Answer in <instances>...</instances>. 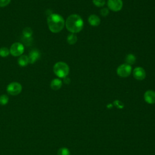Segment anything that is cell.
<instances>
[{
	"mask_svg": "<svg viewBox=\"0 0 155 155\" xmlns=\"http://www.w3.org/2000/svg\"><path fill=\"white\" fill-rule=\"evenodd\" d=\"M41 57V53L38 50H32L30 53L28 58V62L30 64L35 63Z\"/></svg>",
	"mask_w": 155,
	"mask_h": 155,
	"instance_id": "cell-10",
	"label": "cell"
},
{
	"mask_svg": "<svg viewBox=\"0 0 155 155\" xmlns=\"http://www.w3.org/2000/svg\"><path fill=\"white\" fill-rule=\"evenodd\" d=\"M11 0H0V7H4L7 6L10 2Z\"/></svg>",
	"mask_w": 155,
	"mask_h": 155,
	"instance_id": "cell-22",
	"label": "cell"
},
{
	"mask_svg": "<svg viewBox=\"0 0 155 155\" xmlns=\"http://www.w3.org/2000/svg\"><path fill=\"white\" fill-rule=\"evenodd\" d=\"M24 50V45L20 42H15L13 44L10 49V53L13 56H18L21 55Z\"/></svg>",
	"mask_w": 155,
	"mask_h": 155,
	"instance_id": "cell-6",
	"label": "cell"
},
{
	"mask_svg": "<svg viewBox=\"0 0 155 155\" xmlns=\"http://www.w3.org/2000/svg\"><path fill=\"white\" fill-rule=\"evenodd\" d=\"M64 82L66 84H69L70 83V78H67V77H65L64 78Z\"/></svg>",
	"mask_w": 155,
	"mask_h": 155,
	"instance_id": "cell-24",
	"label": "cell"
},
{
	"mask_svg": "<svg viewBox=\"0 0 155 155\" xmlns=\"http://www.w3.org/2000/svg\"><path fill=\"white\" fill-rule=\"evenodd\" d=\"M22 91L21 85L16 82L9 84L7 87V91L12 96H16L19 94Z\"/></svg>",
	"mask_w": 155,
	"mask_h": 155,
	"instance_id": "cell-5",
	"label": "cell"
},
{
	"mask_svg": "<svg viewBox=\"0 0 155 155\" xmlns=\"http://www.w3.org/2000/svg\"><path fill=\"white\" fill-rule=\"evenodd\" d=\"M18 64L21 67H25L28 62V58L26 55H22L18 59Z\"/></svg>",
	"mask_w": 155,
	"mask_h": 155,
	"instance_id": "cell-13",
	"label": "cell"
},
{
	"mask_svg": "<svg viewBox=\"0 0 155 155\" xmlns=\"http://www.w3.org/2000/svg\"><path fill=\"white\" fill-rule=\"evenodd\" d=\"M10 53V50L7 47H2L0 48V56L1 57H7Z\"/></svg>",
	"mask_w": 155,
	"mask_h": 155,
	"instance_id": "cell-18",
	"label": "cell"
},
{
	"mask_svg": "<svg viewBox=\"0 0 155 155\" xmlns=\"http://www.w3.org/2000/svg\"><path fill=\"white\" fill-rule=\"evenodd\" d=\"M62 82L59 79H54L50 83V87L53 90H58L62 87Z\"/></svg>",
	"mask_w": 155,
	"mask_h": 155,
	"instance_id": "cell-12",
	"label": "cell"
},
{
	"mask_svg": "<svg viewBox=\"0 0 155 155\" xmlns=\"http://www.w3.org/2000/svg\"><path fill=\"white\" fill-rule=\"evenodd\" d=\"M114 104L115 105V106L117 107V108H122L124 107V104L122 102H120V101H118V100H116L114 102Z\"/></svg>",
	"mask_w": 155,
	"mask_h": 155,
	"instance_id": "cell-23",
	"label": "cell"
},
{
	"mask_svg": "<svg viewBox=\"0 0 155 155\" xmlns=\"http://www.w3.org/2000/svg\"><path fill=\"white\" fill-rule=\"evenodd\" d=\"M100 13L101 15L102 16H107L108 13H109V11H108V9L107 8H102L101 11H100Z\"/></svg>",
	"mask_w": 155,
	"mask_h": 155,
	"instance_id": "cell-21",
	"label": "cell"
},
{
	"mask_svg": "<svg viewBox=\"0 0 155 155\" xmlns=\"http://www.w3.org/2000/svg\"><path fill=\"white\" fill-rule=\"evenodd\" d=\"M77 40H78L77 36L74 33L68 35V36L67 38V41L70 45L74 44L77 42Z\"/></svg>",
	"mask_w": 155,
	"mask_h": 155,
	"instance_id": "cell-16",
	"label": "cell"
},
{
	"mask_svg": "<svg viewBox=\"0 0 155 155\" xmlns=\"http://www.w3.org/2000/svg\"><path fill=\"white\" fill-rule=\"evenodd\" d=\"M33 31L30 27H25L22 31V37L24 38H31Z\"/></svg>",
	"mask_w": 155,
	"mask_h": 155,
	"instance_id": "cell-14",
	"label": "cell"
},
{
	"mask_svg": "<svg viewBox=\"0 0 155 155\" xmlns=\"http://www.w3.org/2000/svg\"><path fill=\"white\" fill-rule=\"evenodd\" d=\"M125 62H126V64L130 65L134 64L136 62L135 56L133 54H127L126 56V58H125Z\"/></svg>",
	"mask_w": 155,
	"mask_h": 155,
	"instance_id": "cell-15",
	"label": "cell"
},
{
	"mask_svg": "<svg viewBox=\"0 0 155 155\" xmlns=\"http://www.w3.org/2000/svg\"><path fill=\"white\" fill-rule=\"evenodd\" d=\"M69 67L64 62H58L54 65L53 71L54 74L59 78H64L67 76L69 73Z\"/></svg>",
	"mask_w": 155,
	"mask_h": 155,
	"instance_id": "cell-3",
	"label": "cell"
},
{
	"mask_svg": "<svg viewBox=\"0 0 155 155\" xmlns=\"http://www.w3.org/2000/svg\"><path fill=\"white\" fill-rule=\"evenodd\" d=\"M107 5L111 10L118 12L122 9L123 2L122 0H108Z\"/></svg>",
	"mask_w": 155,
	"mask_h": 155,
	"instance_id": "cell-7",
	"label": "cell"
},
{
	"mask_svg": "<svg viewBox=\"0 0 155 155\" xmlns=\"http://www.w3.org/2000/svg\"><path fill=\"white\" fill-rule=\"evenodd\" d=\"M65 26L67 29L72 33L81 31L84 26V22L81 17L76 14L70 15L66 19Z\"/></svg>",
	"mask_w": 155,
	"mask_h": 155,
	"instance_id": "cell-1",
	"label": "cell"
},
{
	"mask_svg": "<svg viewBox=\"0 0 155 155\" xmlns=\"http://www.w3.org/2000/svg\"><path fill=\"white\" fill-rule=\"evenodd\" d=\"M8 102V97L5 94H2L0 96V104L2 105H5Z\"/></svg>",
	"mask_w": 155,
	"mask_h": 155,
	"instance_id": "cell-19",
	"label": "cell"
},
{
	"mask_svg": "<svg viewBox=\"0 0 155 155\" xmlns=\"http://www.w3.org/2000/svg\"><path fill=\"white\" fill-rule=\"evenodd\" d=\"M58 155H70V152L67 148L62 147L59 149Z\"/></svg>",
	"mask_w": 155,
	"mask_h": 155,
	"instance_id": "cell-17",
	"label": "cell"
},
{
	"mask_svg": "<svg viewBox=\"0 0 155 155\" xmlns=\"http://www.w3.org/2000/svg\"><path fill=\"white\" fill-rule=\"evenodd\" d=\"M88 23L91 25V26H97L100 24L101 23V19L100 18L96 15H91L88 19Z\"/></svg>",
	"mask_w": 155,
	"mask_h": 155,
	"instance_id": "cell-11",
	"label": "cell"
},
{
	"mask_svg": "<svg viewBox=\"0 0 155 155\" xmlns=\"http://www.w3.org/2000/svg\"><path fill=\"white\" fill-rule=\"evenodd\" d=\"M145 101L149 104H153L155 103V91L153 90H147L145 92L144 95Z\"/></svg>",
	"mask_w": 155,
	"mask_h": 155,
	"instance_id": "cell-9",
	"label": "cell"
},
{
	"mask_svg": "<svg viewBox=\"0 0 155 155\" xmlns=\"http://www.w3.org/2000/svg\"><path fill=\"white\" fill-rule=\"evenodd\" d=\"M47 24L49 30L54 33L60 32L65 25L64 18L59 15L51 13L47 17Z\"/></svg>",
	"mask_w": 155,
	"mask_h": 155,
	"instance_id": "cell-2",
	"label": "cell"
},
{
	"mask_svg": "<svg viewBox=\"0 0 155 155\" xmlns=\"http://www.w3.org/2000/svg\"><path fill=\"white\" fill-rule=\"evenodd\" d=\"M132 68L130 65L124 64L119 65L117 68V74L122 78H126L130 76L131 73Z\"/></svg>",
	"mask_w": 155,
	"mask_h": 155,
	"instance_id": "cell-4",
	"label": "cell"
},
{
	"mask_svg": "<svg viewBox=\"0 0 155 155\" xmlns=\"http://www.w3.org/2000/svg\"><path fill=\"white\" fill-rule=\"evenodd\" d=\"M133 77L139 81H142L145 78L146 73L145 70L142 67H136L133 72Z\"/></svg>",
	"mask_w": 155,
	"mask_h": 155,
	"instance_id": "cell-8",
	"label": "cell"
},
{
	"mask_svg": "<svg viewBox=\"0 0 155 155\" xmlns=\"http://www.w3.org/2000/svg\"><path fill=\"white\" fill-rule=\"evenodd\" d=\"M93 3L96 7H102L105 3V0H93Z\"/></svg>",
	"mask_w": 155,
	"mask_h": 155,
	"instance_id": "cell-20",
	"label": "cell"
}]
</instances>
